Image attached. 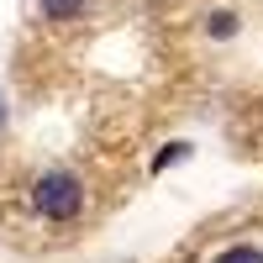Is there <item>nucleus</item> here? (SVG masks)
Listing matches in <instances>:
<instances>
[{
	"label": "nucleus",
	"mask_w": 263,
	"mask_h": 263,
	"mask_svg": "<svg viewBox=\"0 0 263 263\" xmlns=\"http://www.w3.org/2000/svg\"><path fill=\"white\" fill-rule=\"evenodd\" d=\"M32 211L42 216V221H74V216L84 211V184L69 168H48L32 184Z\"/></svg>",
	"instance_id": "nucleus-1"
},
{
	"label": "nucleus",
	"mask_w": 263,
	"mask_h": 263,
	"mask_svg": "<svg viewBox=\"0 0 263 263\" xmlns=\"http://www.w3.org/2000/svg\"><path fill=\"white\" fill-rule=\"evenodd\" d=\"M37 11L48 21H74V16H84V0H37Z\"/></svg>",
	"instance_id": "nucleus-2"
},
{
	"label": "nucleus",
	"mask_w": 263,
	"mask_h": 263,
	"mask_svg": "<svg viewBox=\"0 0 263 263\" xmlns=\"http://www.w3.org/2000/svg\"><path fill=\"white\" fill-rule=\"evenodd\" d=\"M211 263H263V248H253V242H232V248H221Z\"/></svg>",
	"instance_id": "nucleus-3"
},
{
	"label": "nucleus",
	"mask_w": 263,
	"mask_h": 263,
	"mask_svg": "<svg viewBox=\"0 0 263 263\" xmlns=\"http://www.w3.org/2000/svg\"><path fill=\"white\" fill-rule=\"evenodd\" d=\"M205 32L211 37H237V11H211L205 16Z\"/></svg>",
	"instance_id": "nucleus-4"
},
{
	"label": "nucleus",
	"mask_w": 263,
	"mask_h": 263,
	"mask_svg": "<svg viewBox=\"0 0 263 263\" xmlns=\"http://www.w3.org/2000/svg\"><path fill=\"white\" fill-rule=\"evenodd\" d=\"M179 158H190V147H184V142H174V147H163L158 158H153V174H163L168 163H179Z\"/></svg>",
	"instance_id": "nucleus-5"
},
{
	"label": "nucleus",
	"mask_w": 263,
	"mask_h": 263,
	"mask_svg": "<svg viewBox=\"0 0 263 263\" xmlns=\"http://www.w3.org/2000/svg\"><path fill=\"white\" fill-rule=\"evenodd\" d=\"M0 126H6V95H0Z\"/></svg>",
	"instance_id": "nucleus-6"
}]
</instances>
